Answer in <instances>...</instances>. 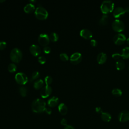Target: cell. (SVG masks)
Masks as SVG:
<instances>
[{"mask_svg": "<svg viewBox=\"0 0 129 129\" xmlns=\"http://www.w3.org/2000/svg\"><path fill=\"white\" fill-rule=\"evenodd\" d=\"M46 103L42 99L37 98L32 103V110L35 113H41L45 110Z\"/></svg>", "mask_w": 129, "mask_h": 129, "instance_id": "1", "label": "cell"}, {"mask_svg": "<svg viewBox=\"0 0 129 129\" xmlns=\"http://www.w3.org/2000/svg\"><path fill=\"white\" fill-rule=\"evenodd\" d=\"M114 4L110 0H105L102 2L100 6V9L103 14H107L114 10Z\"/></svg>", "mask_w": 129, "mask_h": 129, "instance_id": "2", "label": "cell"}, {"mask_svg": "<svg viewBox=\"0 0 129 129\" xmlns=\"http://www.w3.org/2000/svg\"><path fill=\"white\" fill-rule=\"evenodd\" d=\"M22 52L21 50L17 48H13L10 52V56L12 61L14 62H19L22 58Z\"/></svg>", "mask_w": 129, "mask_h": 129, "instance_id": "3", "label": "cell"}, {"mask_svg": "<svg viewBox=\"0 0 129 129\" xmlns=\"http://www.w3.org/2000/svg\"><path fill=\"white\" fill-rule=\"evenodd\" d=\"M36 17L39 20H44L47 18L48 15L47 11L41 6L38 7L35 11Z\"/></svg>", "mask_w": 129, "mask_h": 129, "instance_id": "4", "label": "cell"}, {"mask_svg": "<svg viewBox=\"0 0 129 129\" xmlns=\"http://www.w3.org/2000/svg\"><path fill=\"white\" fill-rule=\"evenodd\" d=\"M112 28L116 32H120L124 29V24L123 22L119 19H116L112 23Z\"/></svg>", "mask_w": 129, "mask_h": 129, "instance_id": "5", "label": "cell"}, {"mask_svg": "<svg viewBox=\"0 0 129 129\" xmlns=\"http://www.w3.org/2000/svg\"><path fill=\"white\" fill-rule=\"evenodd\" d=\"M15 80L16 82L20 85H24L26 84L28 81L27 75L22 72H19L16 74Z\"/></svg>", "mask_w": 129, "mask_h": 129, "instance_id": "6", "label": "cell"}, {"mask_svg": "<svg viewBox=\"0 0 129 129\" xmlns=\"http://www.w3.org/2000/svg\"><path fill=\"white\" fill-rule=\"evenodd\" d=\"M126 40L125 35L121 33H118L115 34L113 38V41L114 43L117 45H121L123 44Z\"/></svg>", "mask_w": 129, "mask_h": 129, "instance_id": "7", "label": "cell"}, {"mask_svg": "<svg viewBox=\"0 0 129 129\" xmlns=\"http://www.w3.org/2000/svg\"><path fill=\"white\" fill-rule=\"evenodd\" d=\"M49 40L50 39L48 35L45 33L40 34L38 38V43L43 46H46L48 44L50 41Z\"/></svg>", "mask_w": 129, "mask_h": 129, "instance_id": "8", "label": "cell"}, {"mask_svg": "<svg viewBox=\"0 0 129 129\" xmlns=\"http://www.w3.org/2000/svg\"><path fill=\"white\" fill-rule=\"evenodd\" d=\"M82 59V56L81 53L79 52H76L73 53L70 56V61L74 64L79 63Z\"/></svg>", "mask_w": 129, "mask_h": 129, "instance_id": "9", "label": "cell"}, {"mask_svg": "<svg viewBox=\"0 0 129 129\" xmlns=\"http://www.w3.org/2000/svg\"><path fill=\"white\" fill-rule=\"evenodd\" d=\"M125 13L124 8L121 7H118L113 10V15L114 17L116 18H120L123 16Z\"/></svg>", "mask_w": 129, "mask_h": 129, "instance_id": "10", "label": "cell"}, {"mask_svg": "<svg viewBox=\"0 0 129 129\" xmlns=\"http://www.w3.org/2000/svg\"><path fill=\"white\" fill-rule=\"evenodd\" d=\"M118 120L121 122H125L129 120V111L124 110L118 114Z\"/></svg>", "mask_w": 129, "mask_h": 129, "instance_id": "11", "label": "cell"}, {"mask_svg": "<svg viewBox=\"0 0 129 129\" xmlns=\"http://www.w3.org/2000/svg\"><path fill=\"white\" fill-rule=\"evenodd\" d=\"M51 92L52 88L49 85H46L41 89L40 94L42 98H46L50 95Z\"/></svg>", "mask_w": 129, "mask_h": 129, "instance_id": "12", "label": "cell"}, {"mask_svg": "<svg viewBox=\"0 0 129 129\" xmlns=\"http://www.w3.org/2000/svg\"><path fill=\"white\" fill-rule=\"evenodd\" d=\"M80 34L81 36H82V37H83L86 39H90L91 38H92V37L93 36V34H92V33L91 32V31L87 28L82 29L80 31Z\"/></svg>", "mask_w": 129, "mask_h": 129, "instance_id": "13", "label": "cell"}, {"mask_svg": "<svg viewBox=\"0 0 129 129\" xmlns=\"http://www.w3.org/2000/svg\"><path fill=\"white\" fill-rule=\"evenodd\" d=\"M29 50L31 54L34 56H37L41 53L40 47L36 44H32L29 48Z\"/></svg>", "mask_w": 129, "mask_h": 129, "instance_id": "14", "label": "cell"}, {"mask_svg": "<svg viewBox=\"0 0 129 129\" xmlns=\"http://www.w3.org/2000/svg\"><path fill=\"white\" fill-rule=\"evenodd\" d=\"M107 58V55L103 52H100L97 56V61L99 64H103L106 62Z\"/></svg>", "mask_w": 129, "mask_h": 129, "instance_id": "15", "label": "cell"}, {"mask_svg": "<svg viewBox=\"0 0 129 129\" xmlns=\"http://www.w3.org/2000/svg\"><path fill=\"white\" fill-rule=\"evenodd\" d=\"M59 99L56 96H52L47 101V104L50 107H54L58 103Z\"/></svg>", "mask_w": 129, "mask_h": 129, "instance_id": "16", "label": "cell"}, {"mask_svg": "<svg viewBox=\"0 0 129 129\" xmlns=\"http://www.w3.org/2000/svg\"><path fill=\"white\" fill-rule=\"evenodd\" d=\"M58 109L59 112L62 115H65L68 112V108L66 104L63 103H60L58 106Z\"/></svg>", "mask_w": 129, "mask_h": 129, "instance_id": "17", "label": "cell"}, {"mask_svg": "<svg viewBox=\"0 0 129 129\" xmlns=\"http://www.w3.org/2000/svg\"><path fill=\"white\" fill-rule=\"evenodd\" d=\"M101 118L105 122H109L111 119L110 114L107 112H102L101 114Z\"/></svg>", "mask_w": 129, "mask_h": 129, "instance_id": "18", "label": "cell"}, {"mask_svg": "<svg viewBox=\"0 0 129 129\" xmlns=\"http://www.w3.org/2000/svg\"><path fill=\"white\" fill-rule=\"evenodd\" d=\"M34 9L35 6L32 3H28L24 7V10L27 13H30L32 12L34 10Z\"/></svg>", "mask_w": 129, "mask_h": 129, "instance_id": "19", "label": "cell"}, {"mask_svg": "<svg viewBox=\"0 0 129 129\" xmlns=\"http://www.w3.org/2000/svg\"><path fill=\"white\" fill-rule=\"evenodd\" d=\"M108 16L107 14H103L100 18L99 21V23L100 25L104 26L106 25L108 22Z\"/></svg>", "mask_w": 129, "mask_h": 129, "instance_id": "20", "label": "cell"}, {"mask_svg": "<svg viewBox=\"0 0 129 129\" xmlns=\"http://www.w3.org/2000/svg\"><path fill=\"white\" fill-rule=\"evenodd\" d=\"M121 56L124 58L126 59L129 58V47L125 46L122 48L121 51Z\"/></svg>", "mask_w": 129, "mask_h": 129, "instance_id": "21", "label": "cell"}, {"mask_svg": "<svg viewBox=\"0 0 129 129\" xmlns=\"http://www.w3.org/2000/svg\"><path fill=\"white\" fill-rule=\"evenodd\" d=\"M115 67L117 70H122L125 67V62L122 59H118L115 62Z\"/></svg>", "mask_w": 129, "mask_h": 129, "instance_id": "22", "label": "cell"}, {"mask_svg": "<svg viewBox=\"0 0 129 129\" xmlns=\"http://www.w3.org/2000/svg\"><path fill=\"white\" fill-rule=\"evenodd\" d=\"M43 84L44 83L42 79H40L37 80L34 83V87L36 89H40L43 86Z\"/></svg>", "mask_w": 129, "mask_h": 129, "instance_id": "23", "label": "cell"}, {"mask_svg": "<svg viewBox=\"0 0 129 129\" xmlns=\"http://www.w3.org/2000/svg\"><path fill=\"white\" fill-rule=\"evenodd\" d=\"M112 94L115 96H120L122 95V91L118 88H114L112 90Z\"/></svg>", "mask_w": 129, "mask_h": 129, "instance_id": "24", "label": "cell"}, {"mask_svg": "<svg viewBox=\"0 0 129 129\" xmlns=\"http://www.w3.org/2000/svg\"><path fill=\"white\" fill-rule=\"evenodd\" d=\"M49 39L52 41H56L58 39V35L55 32H52L49 35Z\"/></svg>", "mask_w": 129, "mask_h": 129, "instance_id": "25", "label": "cell"}, {"mask_svg": "<svg viewBox=\"0 0 129 129\" xmlns=\"http://www.w3.org/2000/svg\"><path fill=\"white\" fill-rule=\"evenodd\" d=\"M8 69L10 72H11V73L15 72L17 70V66L15 64L13 63H10L8 67Z\"/></svg>", "mask_w": 129, "mask_h": 129, "instance_id": "26", "label": "cell"}, {"mask_svg": "<svg viewBox=\"0 0 129 129\" xmlns=\"http://www.w3.org/2000/svg\"><path fill=\"white\" fill-rule=\"evenodd\" d=\"M19 92H20V94L22 96L25 97L27 95V89L26 87H25L24 86H21L19 88Z\"/></svg>", "mask_w": 129, "mask_h": 129, "instance_id": "27", "label": "cell"}, {"mask_svg": "<svg viewBox=\"0 0 129 129\" xmlns=\"http://www.w3.org/2000/svg\"><path fill=\"white\" fill-rule=\"evenodd\" d=\"M39 76V73L38 71H34L32 73V75H31V78L30 79V81L32 82L33 80L36 79L38 78Z\"/></svg>", "mask_w": 129, "mask_h": 129, "instance_id": "28", "label": "cell"}, {"mask_svg": "<svg viewBox=\"0 0 129 129\" xmlns=\"http://www.w3.org/2000/svg\"><path fill=\"white\" fill-rule=\"evenodd\" d=\"M52 81V78L50 76H47L45 77V82L46 85H49L51 83Z\"/></svg>", "mask_w": 129, "mask_h": 129, "instance_id": "29", "label": "cell"}, {"mask_svg": "<svg viewBox=\"0 0 129 129\" xmlns=\"http://www.w3.org/2000/svg\"><path fill=\"white\" fill-rule=\"evenodd\" d=\"M60 58L62 60L66 61L69 59V56L66 53H61L59 55Z\"/></svg>", "mask_w": 129, "mask_h": 129, "instance_id": "30", "label": "cell"}, {"mask_svg": "<svg viewBox=\"0 0 129 129\" xmlns=\"http://www.w3.org/2000/svg\"><path fill=\"white\" fill-rule=\"evenodd\" d=\"M38 60L39 62L41 64H43V63H44L46 62V59L43 56H40L38 58Z\"/></svg>", "mask_w": 129, "mask_h": 129, "instance_id": "31", "label": "cell"}, {"mask_svg": "<svg viewBox=\"0 0 129 129\" xmlns=\"http://www.w3.org/2000/svg\"><path fill=\"white\" fill-rule=\"evenodd\" d=\"M120 57L121 54L118 52H114L112 54V57L115 59H119Z\"/></svg>", "mask_w": 129, "mask_h": 129, "instance_id": "32", "label": "cell"}, {"mask_svg": "<svg viewBox=\"0 0 129 129\" xmlns=\"http://www.w3.org/2000/svg\"><path fill=\"white\" fill-rule=\"evenodd\" d=\"M7 45V43L5 41L1 40L0 41V49H4Z\"/></svg>", "mask_w": 129, "mask_h": 129, "instance_id": "33", "label": "cell"}, {"mask_svg": "<svg viewBox=\"0 0 129 129\" xmlns=\"http://www.w3.org/2000/svg\"><path fill=\"white\" fill-rule=\"evenodd\" d=\"M51 51V48L50 47L48 46H44L43 48V51L45 53H49Z\"/></svg>", "mask_w": 129, "mask_h": 129, "instance_id": "34", "label": "cell"}, {"mask_svg": "<svg viewBox=\"0 0 129 129\" xmlns=\"http://www.w3.org/2000/svg\"><path fill=\"white\" fill-rule=\"evenodd\" d=\"M90 44L92 46H96L97 45V41L95 39H91L90 41Z\"/></svg>", "mask_w": 129, "mask_h": 129, "instance_id": "35", "label": "cell"}, {"mask_svg": "<svg viewBox=\"0 0 129 129\" xmlns=\"http://www.w3.org/2000/svg\"><path fill=\"white\" fill-rule=\"evenodd\" d=\"M60 123L62 125L66 126L67 125V120L65 118H62L60 121Z\"/></svg>", "mask_w": 129, "mask_h": 129, "instance_id": "36", "label": "cell"}, {"mask_svg": "<svg viewBox=\"0 0 129 129\" xmlns=\"http://www.w3.org/2000/svg\"><path fill=\"white\" fill-rule=\"evenodd\" d=\"M95 111L97 113H101L103 112L102 111V108L100 107H96L95 108Z\"/></svg>", "mask_w": 129, "mask_h": 129, "instance_id": "37", "label": "cell"}, {"mask_svg": "<svg viewBox=\"0 0 129 129\" xmlns=\"http://www.w3.org/2000/svg\"><path fill=\"white\" fill-rule=\"evenodd\" d=\"M45 112L48 114H50L51 113V109L50 108H46L45 110Z\"/></svg>", "mask_w": 129, "mask_h": 129, "instance_id": "38", "label": "cell"}, {"mask_svg": "<svg viewBox=\"0 0 129 129\" xmlns=\"http://www.w3.org/2000/svg\"><path fill=\"white\" fill-rule=\"evenodd\" d=\"M64 129H75L74 127L70 125H67L66 126H65V127H64Z\"/></svg>", "mask_w": 129, "mask_h": 129, "instance_id": "39", "label": "cell"}, {"mask_svg": "<svg viewBox=\"0 0 129 129\" xmlns=\"http://www.w3.org/2000/svg\"><path fill=\"white\" fill-rule=\"evenodd\" d=\"M125 12L126 13H128L129 12V7H126L124 8Z\"/></svg>", "mask_w": 129, "mask_h": 129, "instance_id": "40", "label": "cell"}, {"mask_svg": "<svg viewBox=\"0 0 129 129\" xmlns=\"http://www.w3.org/2000/svg\"><path fill=\"white\" fill-rule=\"evenodd\" d=\"M126 41H127V43L129 44V37H128L127 39H126Z\"/></svg>", "mask_w": 129, "mask_h": 129, "instance_id": "41", "label": "cell"}, {"mask_svg": "<svg viewBox=\"0 0 129 129\" xmlns=\"http://www.w3.org/2000/svg\"><path fill=\"white\" fill-rule=\"evenodd\" d=\"M5 1V0H0V3H2V2H4Z\"/></svg>", "mask_w": 129, "mask_h": 129, "instance_id": "42", "label": "cell"}, {"mask_svg": "<svg viewBox=\"0 0 129 129\" xmlns=\"http://www.w3.org/2000/svg\"><path fill=\"white\" fill-rule=\"evenodd\" d=\"M128 69H129V67H128Z\"/></svg>", "mask_w": 129, "mask_h": 129, "instance_id": "43", "label": "cell"}]
</instances>
